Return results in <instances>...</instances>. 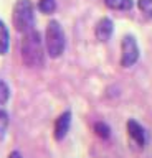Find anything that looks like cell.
<instances>
[{"label": "cell", "instance_id": "cell-1", "mask_svg": "<svg viewBox=\"0 0 152 158\" xmlns=\"http://www.w3.org/2000/svg\"><path fill=\"white\" fill-rule=\"evenodd\" d=\"M22 56L28 66H38L43 63V46L41 38L35 30L25 33L22 41Z\"/></svg>", "mask_w": 152, "mask_h": 158}, {"label": "cell", "instance_id": "cell-2", "mask_svg": "<svg viewBox=\"0 0 152 158\" xmlns=\"http://www.w3.org/2000/svg\"><path fill=\"white\" fill-rule=\"evenodd\" d=\"M13 25L18 31L28 33L33 30V22H35V15H33V5L30 0H18L13 7Z\"/></svg>", "mask_w": 152, "mask_h": 158}, {"label": "cell", "instance_id": "cell-3", "mask_svg": "<svg viewBox=\"0 0 152 158\" xmlns=\"http://www.w3.org/2000/svg\"><path fill=\"white\" fill-rule=\"evenodd\" d=\"M45 43H46V51L51 58L61 56L65 51V31H63L61 25L58 22H50L46 27L45 35Z\"/></svg>", "mask_w": 152, "mask_h": 158}, {"label": "cell", "instance_id": "cell-4", "mask_svg": "<svg viewBox=\"0 0 152 158\" xmlns=\"http://www.w3.org/2000/svg\"><path fill=\"white\" fill-rule=\"evenodd\" d=\"M122 54H121V64L124 68L132 66L137 59H139V46H137L136 40L132 36H126L122 40Z\"/></svg>", "mask_w": 152, "mask_h": 158}, {"label": "cell", "instance_id": "cell-5", "mask_svg": "<svg viewBox=\"0 0 152 158\" xmlns=\"http://www.w3.org/2000/svg\"><path fill=\"white\" fill-rule=\"evenodd\" d=\"M71 125V112H63L55 122V138L56 140H63L66 137L68 130Z\"/></svg>", "mask_w": 152, "mask_h": 158}, {"label": "cell", "instance_id": "cell-6", "mask_svg": "<svg viewBox=\"0 0 152 158\" xmlns=\"http://www.w3.org/2000/svg\"><path fill=\"white\" fill-rule=\"evenodd\" d=\"M127 132H129L131 138L139 147L145 145V130L142 128V125L139 122H136V120H129V122H127Z\"/></svg>", "mask_w": 152, "mask_h": 158}, {"label": "cell", "instance_id": "cell-7", "mask_svg": "<svg viewBox=\"0 0 152 158\" xmlns=\"http://www.w3.org/2000/svg\"><path fill=\"white\" fill-rule=\"evenodd\" d=\"M112 30H114V27H112L111 20L109 18H101L96 25V30H94L96 38L99 40V41H107L112 35Z\"/></svg>", "mask_w": 152, "mask_h": 158}, {"label": "cell", "instance_id": "cell-8", "mask_svg": "<svg viewBox=\"0 0 152 158\" xmlns=\"http://www.w3.org/2000/svg\"><path fill=\"white\" fill-rule=\"evenodd\" d=\"M106 7L112 10H131L132 8V0H104Z\"/></svg>", "mask_w": 152, "mask_h": 158}, {"label": "cell", "instance_id": "cell-9", "mask_svg": "<svg viewBox=\"0 0 152 158\" xmlns=\"http://www.w3.org/2000/svg\"><path fill=\"white\" fill-rule=\"evenodd\" d=\"M8 44H10V41H8V30L0 22V54H5L8 51Z\"/></svg>", "mask_w": 152, "mask_h": 158}, {"label": "cell", "instance_id": "cell-10", "mask_svg": "<svg viewBox=\"0 0 152 158\" xmlns=\"http://www.w3.org/2000/svg\"><path fill=\"white\" fill-rule=\"evenodd\" d=\"M38 8H40V12H43V13H53L56 8V2L55 0H40Z\"/></svg>", "mask_w": 152, "mask_h": 158}, {"label": "cell", "instance_id": "cell-11", "mask_svg": "<svg viewBox=\"0 0 152 158\" xmlns=\"http://www.w3.org/2000/svg\"><path fill=\"white\" fill-rule=\"evenodd\" d=\"M8 128V114L5 110H0V140L5 137Z\"/></svg>", "mask_w": 152, "mask_h": 158}, {"label": "cell", "instance_id": "cell-12", "mask_svg": "<svg viewBox=\"0 0 152 158\" xmlns=\"http://www.w3.org/2000/svg\"><path fill=\"white\" fill-rule=\"evenodd\" d=\"M139 8L145 17L152 18V0H139Z\"/></svg>", "mask_w": 152, "mask_h": 158}, {"label": "cell", "instance_id": "cell-13", "mask_svg": "<svg viewBox=\"0 0 152 158\" xmlns=\"http://www.w3.org/2000/svg\"><path fill=\"white\" fill-rule=\"evenodd\" d=\"M8 97H10V89L3 81H0V106L5 104L8 101Z\"/></svg>", "mask_w": 152, "mask_h": 158}, {"label": "cell", "instance_id": "cell-14", "mask_svg": "<svg viewBox=\"0 0 152 158\" xmlns=\"http://www.w3.org/2000/svg\"><path fill=\"white\" fill-rule=\"evenodd\" d=\"M94 130H96L98 135L102 137V138H107V137H109V127H107L106 123H101V122L96 123V125H94Z\"/></svg>", "mask_w": 152, "mask_h": 158}, {"label": "cell", "instance_id": "cell-15", "mask_svg": "<svg viewBox=\"0 0 152 158\" xmlns=\"http://www.w3.org/2000/svg\"><path fill=\"white\" fill-rule=\"evenodd\" d=\"M8 158H22V155L18 152H13V153H10V156H8Z\"/></svg>", "mask_w": 152, "mask_h": 158}]
</instances>
